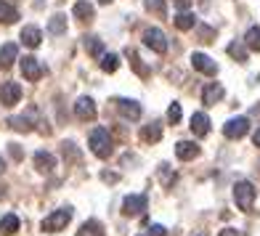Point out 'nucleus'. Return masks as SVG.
I'll return each instance as SVG.
<instances>
[{
  "label": "nucleus",
  "instance_id": "obj_1",
  "mask_svg": "<svg viewBox=\"0 0 260 236\" xmlns=\"http://www.w3.org/2000/svg\"><path fill=\"white\" fill-rule=\"evenodd\" d=\"M90 151L96 154L99 159H106L114 151V146H112V136H109V130L106 127H96V130L90 133Z\"/></svg>",
  "mask_w": 260,
  "mask_h": 236
},
{
  "label": "nucleus",
  "instance_id": "obj_2",
  "mask_svg": "<svg viewBox=\"0 0 260 236\" xmlns=\"http://www.w3.org/2000/svg\"><path fill=\"white\" fill-rule=\"evenodd\" d=\"M69 220H72V210H69V207H61V210L51 212L48 218H43L40 228H43L45 233H58V231H64V228H67V223H69Z\"/></svg>",
  "mask_w": 260,
  "mask_h": 236
},
{
  "label": "nucleus",
  "instance_id": "obj_3",
  "mask_svg": "<svg viewBox=\"0 0 260 236\" xmlns=\"http://www.w3.org/2000/svg\"><path fill=\"white\" fill-rule=\"evenodd\" d=\"M255 186L250 183V181H239L234 186V202H236V207L239 210H244V212H250L252 210V205H255Z\"/></svg>",
  "mask_w": 260,
  "mask_h": 236
},
{
  "label": "nucleus",
  "instance_id": "obj_4",
  "mask_svg": "<svg viewBox=\"0 0 260 236\" xmlns=\"http://www.w3.org/2000/svg\"><path fill=\"white\" fill-rule=\"evenodd\" d=\"M146 207H149V196L146 194H130V196H125V202H122V215H127V218L144 215Z\"/></svg>",
  "mask_w": 260,
  "mask_h": 236
},
{
  "label": "nucleus",
  "instance_id": "obj_5",
  "mask_svg": "<svg viewBox=\"0 0 260 236\" xmlns=\"http://www.w3.org/2000/svg\"><path fill=\"white\" fill-rule=\"evenodd\" d=\"M247 130H250V120L247 117H234V120L223 125V136L231 141H239L242 136H247Z\"/></svg>",
  "mask_w": 260,
  "mask_h": 236
},
{
  "label": "nucleus",
  "instance_id": "obj_6",
  "mask_svg": "<svg viewBox=\"0 0 260 236\" xmlns=\"http://www.w3.org/2000/svg\"><path fill=\"white\" fill-rule=\"evenodd\" d=\"M144 43L154 53H168V38H165L162 29H157V27H151V29L144 32Z\"/></svg>",
  "mask_w": 260,
  "mask_h": 236
},
{
  "label": "nucleus",
  "instance_id": "obj_7",
  "mask_svg": "<svg viewBox=\"0 0 260 236\" xmlns=\"http://www.w3.org/2000/svg\"><path fill=\"white\" fill-rule=\"evenodd\" d=\"M75 114H77V120H82V122H93V120H96V104H93V98H88V96L77 98Z\"/></svg>",
  "mask_w": 260,
  "mask_h": 236
},
{
  "label": "nucleus",
  "instance_id": "obj_8",
  "mask_svg": "<svg viewBox=\"0 0 260 236\" xmlns=\"http://www.w3.org/2000/svg\"><path fill=\"white\" fill-rule=\"evenodd\" d=\"M191 66L197 69V72L207 75V77H215V75H218V64L212 61L210 56H205V53H194V56H191Z\"/></svg>",
  "mask_w": 260,
  "mask_h": 236
},
{
  "label": "nucleus",
  "instance_id": "obj_9",
  "mask_svg": "<svg viewBox=\"0 0 260 236\" xmlns=\"http://www.w3.org/2000/svg\"><path fill=\"white\" fill-rule=\"evenodd\" d=\"M21 75H24L29 82H38L43 75H45V69H43V64L38 61V58H32V56H27L24 61H21Z\"/></svg>",
  "mask_w": 260,
  "mask_h": 236
},
{
  "label": "nucleus",
  "instance_id": "obj_10",
  "mask_svg": "<svg viewBox=\"0 0 260 236\" xmlns=\"http://www.w3.org/2000/svg\"><path fill=\"white\" fill-rule=\"evenodd\" d=\"M19 98H21L19 82H3V88H0V101H3V106H14V104H19Z\"/></svg>",
  "mask_w": 260,
  "mask_h": 236
},
{
  "label": "nucleus",
  "instance_id": "obj_11",
  "mask_svg": "<svg viewBox=\"0 0 260 236\" xmlns=\"http://www.w3.org/2000/svg\"><path fill=\"white\" fill-rule=\"evenodd\" d=\"M191 133L199 136V138H205V136L210 133V117H207L205 112L191 114Z\"/></svg>",
  "mask_w": 260,
  "mask_h": 236
},
{
  "label": "nucleus",
  "instance_id": "obj_12",
  "mask_svg": "<svg viewBox=\"0 0 260 236\" xmlns=\"http://www.w3.org/2000/svg\"><path fill=\"white\" fill-rule=\"evenodd\" d=\"M175 154H178V159H183V162L197 159V157H199V146L194 144V141H178V146H175Z\"/></svg>",
  "mask_w": 260,
  "mask_h": 236
},
{
  "label": "nucleus",
  "instance_id": "obj_13",
  "mask_svg": "<svg viewBox=\"0 0 260 236\" xmlns=\"http://www.w3.org/2000/svg\"><path fill=\"white\" fill-rule=\"evenodd\" d=\"M223 96H226V90H223V85H220V82H210V85L202 90V101H205L207 106L218 104Z\"/></svg>",
  "mask_w": 260,
  "mask_h": 236
},
{
  "label": "nucleus",
  "instance_id": "obj_14",
  "mask_svg": "<svg viewBox=\"0 0 260 236\" xmlns=\"http://www.w3.org/2000/svg\"><path fill=\"white\" fill-rule=\"evenodd\" d=\"M16 56H19V48H16L14 43H6V45H0V66H3V69L14 66Z\"/></svg>",
  "mask_w": 260,
  "mask_h": 236
},
{
  "label": "nucleus",
  "instance_id": "obj_15",
  "mask_svg": "<svg viewBox=\"0 0 260 236\" xmlns=\"http://www.w3.org/2000/svg\"><path fill=\"white\" fill-rule=\"evenodd\" d=\"M117 109H120V114L125 117V120H138V117H141V106L136 101L120 98V101H117Z\"/></svg>",
  "mask_w": 260,
  "mask_h": 236
},
{
  "label": "nucleus",
  "instance_id": "obj_16",
  "mask_svg": "<svg viewBox=\"0 0 260 236\" xmlns=\"http://www.w3.org/2000/svg\"><path fill=\"white\" fill-rule=\"evenodd\" d=\"M35 167L40 173H51L56 167V157L48 154V151H38V154H35Z\"/></svg>",
  "mask_w": 260,
  "mask_h": 236
},
{
  "label": "nucleus",
  "instance_id": "obj_17",
  "mask_svg": "<svg viewBox=\"0 0 260 236\" xmlns=\"http://www.w3.org/2000/svg\"><path fill=\"white\" fill-rule=\"evenodd\" d=\"M40 40H43V32L38 27H24V29H21V43L29 45V48H38Z\"/></svg>",
  "mask_w": 260,
  "mask_h": 236
},
{
  "label": "nucleus",
  "instance_id": "obj_18",
  "mask_svg": "<svg viewBox=\"0 0 260 236\" xmlns=\"http://www.w3.org/2000/svg\"><path fill=\"white\" fill-rule=\"evenodd\" d=\"M72 14L80 19V21H90L93 19V14H96V8H93L88 0H77L75 3V8H72Z\"/></svg>",
  "mask_w": 260,
  "mask_h": 236
},
{
  "label": "nucleus",
  "instance_id": "obj_19",
  "mask_svg": "<svg viewBox=\"0 0 260 236\" xmlns=\"http://www.w3.org/2000/svg\"><path fill=\"white\" fill-rule=\"evenodd\" d=\"M16 19H19V11L6 0H0V24H14Z\"/></svg>",
  "mask_w": 260,
  "mask_h": 236
},
{
  "label": "nucleus",
  "instance_id": "obj_20",
  "mask_svg": "<svg viewBox=\"0 0 260 236\" xmlns=\"http://www.w3.org/2000/svg\"><path fill=\"white\" fill-rule=\"evenodd\" d=\"M77 236H106V233H104V226H101L99 220H85L80 226Z\"/></svg>",
  "mask_w": 260,
  "mask_h": 236
},
{
  "label": "nucleus",
  "instance_id": "obj_21",
  "mask_svg": "<svg viewBox=\"0 0 260 236\" xmlns=\"http://www.w3.org/2000/svg\"><path fill=\"white\" fill-rule=\"evenodd\" d=\"M141 138H144L146 144H157V141L162 138V125H159V122H151V125H146L144 130H141Z\"/></svg>",
  "mask_w": 260,
  "mask_h": 236
},
{
  "label": "nucleus",
  "instance_id": "obj_22",
  "mask_svg": "<svg viewBox=\"0 0 260 236\" xmlns=\"http://www.w3.org/2000/svg\"><path fill=\"white\" fill-rule=\"evenodd\" d=\"M19 231V218L16 215H3L0 218V233L3 236H14Z\"/></svg>",
  "mask_w": 260,
  "mask_h": 236
},
{
  "label": "nucleus",
  "instance_id": "obj_23",
  "mask_svg": "<svg viewBox=\"0 0 260 236\" xmlns=\"http://www.w3.org/2000/svg\"><path fill=\"white\" fill-rule=\"evenodd\" d=\"M173 21H175V27H178L181 32H186V29H194V24H197V16H194V14H188V11H181V14L175 16Z\"/></svg>",
  "mask_w": 260,
  "mask_h": 236
},
{
  "label": "nucleus",
  "instance_id": "obj_24",
  "mask_svg": "<svg viewBox=\"0 0 260 236\" xmlns=\"http://www.w3.org/2000/svg\"><path fill=\"white\" fill-rule=\"evenodd\" d=\"M244 45H247L250 51H257V53H260V27H250V29H247Z\"/></svg>",
  "mask_w": 260,
  "mask_h": 236
},
{
  "label": "nucleus",
  "instance_id": "obj_25",
  "mask_svg": "<svg viewBox=\"0 0 260 236\" xmlns=\"http://www.w3.org/2000/svg\"><path fill=\"white\" fill-rule=\"evenodd\" d=\"M48 32H51V35H64V32H67V16H64V14L51 16V21H48Z\"/></svg>",
  "mask_w": 260,
  "mask_h": 236
},
{
  "label": "nucleus",
  "instance_id": "obj_26",
  "mask_svg": "<svg viewBox=\"0 0 260 236\" xmlns=\"http://www.w3.org/2000/svg\"><path fill=\"white\" fill-rule=\"evenodd\" d=\"M144 3H146V11H151L154 16H159V19L168 16V3L165 0H144Z\"/></svg>",
  "mask_w": 260,
  "mask_h": 236
},
{
  "label": "nucleus",
  "instance_id": "obj_27",
  "mask_svg": "<svg viewBox=\"0 0 260 236\" xmlns=\"http://www.w3.org/2000/svg\"><path fill=\"white\" fill-rule=\"evenodd\" d=\"M101 69L104 72H117V69H120V58L114 53H104L101 56Z\"/></svg>",
  "mask_w": 260,
  "mask_h": 236
},
{
  "label": "nucleus",
  "instance_id": "obj_28",
  "mask_svg": "<svg viewBox=\"0 0 260 236\" xmlns=\"http://www.w3.org/2000/svg\"><path fill=\"white\" fill-rule=\"evenodd\" d=\"M85 48H88L90 56H96V58L104 56V43H101L99 38H85Z\"/></svg>",
  "mask_w": 260,
  "mask_h": 236
},
{
  "label": "nucleus",
  "instance_id": "obj_29",
  "mask_svg": "<svg viewBox=\"0 0 260 236\" xmlns=\"http://www.w3.org/2000/svg\"><path fill=\"white\" fill-rule=\"evenodd\" d=\"M229 56L236 58V61H247V48H244L242 43H231L229 45Z\"/></svg>",
  "mask_w": 260,
  "mask_h": 236
},
{
  "label": "nucleus",
  "instance_id": "obj_30",
  "mask_svg": "<svg viewBox=\"0 0 260 236\" xmlns=\"http://www.w3.org/2000/svg\"><path fill=\"white\" fill-rule=\"evenodd\" d=\"M11 127H14V130H19V133H29V130H32V125H29L27 117H14V120H11Z\"/></svg>",
  "mask_w": 260,
  "mask_h": 236
},
{
  "label": "nucleus",
  "instance_id": "obj_31",
  "mask_svg": "<svg viewBox=\"0 0 260 236\" xmlns=\"http://www.w3.org/2000/svg\"><path fill=\"white\" fill-rule=\"evenodd\" d=\"M127 56H130V64H133V69H136V72H138L141 77H149V69H146L144 64H141L138 53H130V51H127Z\"/></svg>",
  "mask_w": 260,
  "mask_h": 236
},
{
  "label": "nucleus",
  "instance_id": "obj_32",
  "mask_svg": "<svg viewBox=\"0 0 260 236\" xmlns=\"http://www.w3.org/2000/svg\"><path fill=\"white\" fill-rule=\"evenodd\" d=\"M168 120L175 125V122H181V104H170V109H168Z\"/></svg>",
  "mask_w": 260,
  "mask_h": 236
},
{
  "label": "nucleus",
  "instance_id": "obj_33",
  "mask_svg": "<svg viewBox=\"0 0 260 236\" xmlns=\"http://www.w3.org/2000/svg\"><path fill=\"white\" fill-rule=\"evenodd\" d=\"M199 35H202L205 43H212V38H215V32H212L210 27H199Z\"/></svg>",
  "mask_w": 260,
  "mask_h": 236
},
{
  "label": "nucleus",
  "instance_id": "obj_34",
  "mask_svg": "<svg viewBox=\"0 0 260 236\" xmlns=\"http://www.w3.org/2000/svg\"><path fill=\"white\" fill-rule=\"evenodd\" d=\"M165 233H168V231H165V226H159V223L149 228V236H165Z\"/></svg>",
  "mask_w": 260,
  "mask_h": 236
},
{
  "label": "nucleus",
  "instance_id": "obj_35",
  "mask_svg": "<svg viewBox=\"0 0 260 236\" xmlns=\"http://www.w3.org/2000/svg\"><path fill=\"white\" fill-rule=\"evenodd\" d=\"M218 236H242V231H236V228H223Z\"/></svg>",
  "mask_w": 260,
  "mask_h": 236
},
{
  "label": "nucleus",
  "instance_id": "obj_36",
  "mask_svg": "<svg viewBox=\"0 0 260 236\" xmlns=\"http://www.w3.org/2000/svg\"><path fill=\"white\" fill-rule=\"evenodd\" d=\"M188 3H191V0H175V6H178L181 11H186V8H188Z\"/></svg>",
  "mask_w": 260,
  "mask_h": 236
},
{
  "label": "nucleus",
  "instance_id": "obj_37",
  "mask_svg": "<svg viewBox=\"0 0 260 236\" xmlns=\"http://www.w3.org/2000/svg\"><path fill=\"white\" fill-rule=\"evenodd\" d=\"M11 154H14L16 159H21V151H19V146H16V144H11Z\"/></svg>",
  "mask_w": 260,
  "mask_h": 236
},
{
  "label": "nucleus",
  "instance_id": "obj_38",
  "mask_svg": "<svg viewBox=\"0 0 260 236\" xmlns=\"http://www.w3.org/2000/svg\"><path fill=\"white\" fill-rule=\"evenodd\" d=\"M252 141H255V146H257V149H260V130H257V133H255V136H252Z\"/></svg>",
  "mask_w": 260,
  "mask_h": 236
},
{
  "label": "nucleus",
  "instance_id": "obj_39",
  "mask_svg": "<svg viewBox=\"0 0 260 236\" xmlns=\"http://www.w3.org/2000/svg\"><path fill=\"white\" fill-rule=\"evenodd\" d=\"M6 170V162H3V157H0V173H3Z\"/></svg>",
  "mask_w": 260,
  "mask_h": 236
},
{
  "label": "nucleus",
  "instance_id": "obj_40",
  "mask_svg": "<svg viewBox=\"0 0 260 236\" xmlns=\"http://www.w3.org/2000/svg\"><path fill=\"white\" fill-rule=\"evenodd\" d=\"M99 3H104V6H106V3H112V0H99Z\"/></svg>",
  "mask_w": 260,
  "mask_h": 236
}]
</instances>
